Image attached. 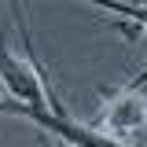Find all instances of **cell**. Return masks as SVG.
Here are the masks:
<instances>
[{"instance_id":"1","label":"cell","mask_w":147,"mask_h":147,"mask_svg":"<svg viewBox=\"0 0 147 147\" xmlns=\"http://www.w3.org/2000/svg\"><path fill=\"white\" fill-rule=\"evenodd\" d=\"M0 85L7 88L11 103L18 107H52L63 110V103L55 99L52 85H48V74L40 70V59L30 48V59H22L18 52H11L7 33H0Z\"/></svg>"},{"instance_id":"2","label":"cell","mask_w":147,"mask_h":147,"mask_svg":"<svg viewBox=\"0 0 147 147\" xmlns=\"http://www.w3.org/2000/svg\"><path fill=\"white\" fill-rule=\"evenodd\" d=\"M0 114H15L22 121H33L40 125L44 132H52L55 140H63V144L70 147H136V144H125V140H118V136H110L103 129L96 125H81V121H74L66 107L63 110H52V107H18V103H0Z\"/></svg>"},{"instance_id":"3","label":"cell","mask_w":147,"mask_h":147,"mask_svg":"<svg viewBox=\"0 0 147 147\" xmlns=\"http://www.w3.org/2000/svg\"><path fill=\"white\" fill-rule=\"evenodd\" d=\"M92 125L125 140V144H136V136H144V129H147V88L121 85L118 92H110Z\"/></svg>"},{"instance_id":"4","label":"cell","mask_w":147,"mask_h":147,"mask_svg":"<svg viewBox=\"0 0 147 147\" xmlns=\"http://www.w3.org/2000/svg\"><path fill=\"white\" fill-rule=\"evenodd\" d=\"M81 4L103 7V11H110V15H121L129 26L147 30V0H81ZM129 26H121V30H129Z\"/></svg>"},{"instance_id":"5","label":"cell","mask_w":147,"mask_h":147,"mask_svg":"<svg viewBox=\"0 0 147 147\" xmlns=\"http://www.w3.org/2000/svg\"><path fill=\"white\" fill-rule=\"evenodd\" d=\"M129 85H132V88H147V66H144V70H140V74H136V77H132Z\"/></svg>"},{"instance_id":"6","label":"cell","mask_w":147,"mask_h":147,"mask_svg":"<svg viewBox=\"0 0 147 147\" xmlns=\"http://www.w3.org/2000/svg\"><path fill=\"white\" fill-rule=\"evenodd\" d=\"M59 147H70V144H63V140H59Z\"/></svg>"}]
</instances>
